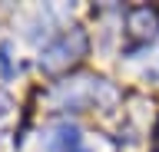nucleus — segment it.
<instances>
[{"label": "nucleus", "instance_id": "obj_1", "mask_svg": "<svg viewBox=\"0 0 159 152\" xmlns=\"http://www.w3.org/2000/svg\"><path fill=\"white\" fill-rule=\"evenodd\" d=\"M83 53H86V33L83 30H70V33H60L57 40L43 50L40 66H43V70H63L70 63H76Z\"/></svg>", "mask_w": 159, "mask_h": 152}, {"label": "nucleus", "instance_id": "obj_2", "mask_svg": "<svg viewBox=\"0 0 159 152\" xmlns=\"http://www.w3.org/2000/svg\"><path fill=\"white\" fill-rule=\"evenodd\" d=\"M47 149H50V152H89L86 142H83L80 126H73V122H60V126L50 129Z\"/></svg>", "mask_w": 159, "mask_h": 152}, {"label": "nucleus", "instance_id": "obj_3", "mask_svg": "<svg viewBox=\"0 0 159 152\" xmlns=\"http://www.w3.org/2000/svg\"><path fill=\"white\" fill-rule=\"evenodd\" d=\"M126 27H129L133 37H139V40H152L159 33V17H156V10H149V7H136V10H129Z\"/></svg>", "mask_w": 159, "mask_h": 152}, {"label": "nucleus", "instance_id": "obj_4", "mask_svg": "<svg viewBox=\"0 0 159 152\" xmlns=\"http://www.w3.org/2000/svg\"><path fill=\"white\" fill-rule=\"evenodd\" d=\"M0 66H3V76H10V43H0Z\"/></svg>", "mask_w": 159, "mask_h": 152}]
</instances>
